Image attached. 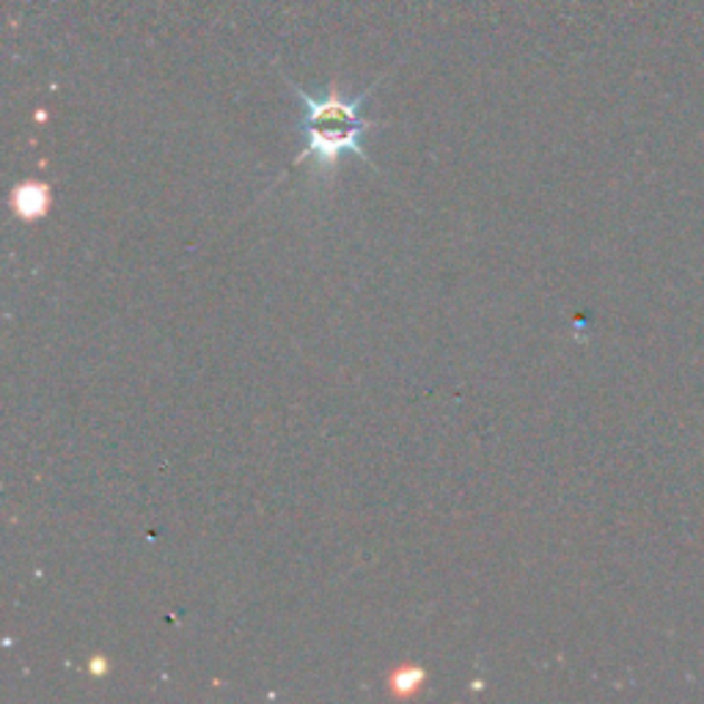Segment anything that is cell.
I'll use <instances>...</instances> for the list:
<instances>
[{
    "mask_svg": "<svg viewBox=\"0 0 704 704\" xmlns=\"http://www.w3.org/2000/svg\"><path fill=\"white\" fill-rule=\"evenodd\" d=\"M284 80L295 91L297 102H301L297 133L303 138V149L292 160V166L311 160L320 182H327L336 174L339 160L344 155H355L363 163H369V166H374V160L363 149V138L374 130V121H369L363 116V105L372 97L380 80H374L372 86L363 88L355 97H344L336 86H327L322 94H311L306 88L292 84L286 75Z\"/></svg>",
    "mask_w": 704,
    "mask_h": 704,
    "instance_id": "cell-1",
    "label": "cell"
},
{
    "mask_svg": "<svg viewBox=\"0 0 704 704\" xmlns=\"http://www.w3.org/2000/svg\"><path fill=\"white\" fill-rule=\"evenodd\" d=\"M11 207L22 221H37L50 209V187L45 182H22L11 193Z\"/></svg>",
    "mask_w": 704,
    "mask_h": 704,
    "instance_id": "cell-2",
    "label": "cell"
},
{
    "mask_svg": "<svg viewBox=\"0 0 704 704\" xmlns=\"http://www.w3.org/2000/svg\"><path fill=\"white\" fill-rule=\"evenodd\" d=\"M424 683V668H402V672L394 674V679H391V688H394V694H413L419 685Z\"/></svg>",
    "mask_w": 704,
    "mask_h": 704,
    "instance_id": "cell-3",
    "label": "cell"
}]
</instances>
